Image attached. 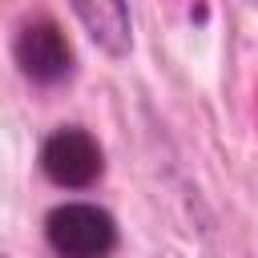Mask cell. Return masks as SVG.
<instances>
[{"label":"cell","mask_w":258,"mask_h":258,"mask_svg":"<svg viewBox=\"0 0 258 258\" xmlns=\"http://www.w3.org/2000/svg\"><path fill=\"white\" fill-rule=\"evenodd\" d=\"M117 238V222L105 206L60 202L44 214V242L56 258H109Z\"/></svg>","instance_id":"6da1fadb"},{"label":"cell","mask_w":258,"mask_h":258,"mask_svg":"<svg viewBox=\"0 0 258 258\" xmlns=\"http://www.w3.org/2000/svg\"><path fill=\"white\" fill-rule=\"evenodd\" d=\"M12 60L32 85H60L73 77V44L48 16H32L16 28Z\"/></svg>","instance_id":"3957f363"},{"label":"cell","mask_w":258,"mask_h":258,"mask_svg":"<svg viewBox=\"0 0 258 258\" xmlns=\"http://www.w3.org/2000/svg\"><path fill=\"white\" fill-rule=\"evenodd\" d=\"M73 16L81 20V28L89 32V40L121 60L133 52V12H129V0H69Z\"/></svg>","instance_id":"277c9868"},{"label":"cell","mask_w":258,"mask_h":258,"mask_svg":"<svg viewBox=\"0 0 258 258\" xmlns=\"http://www.w3.org/2000/svg\"><path fill=\"white\" fill-rule=\"evenodd\" d=\"M40 173L60 189H89L105 173V153L89 129L60 125L40 145Z\"/></svg>","instance_id":"7a4b0ae2"}]
</instances>
